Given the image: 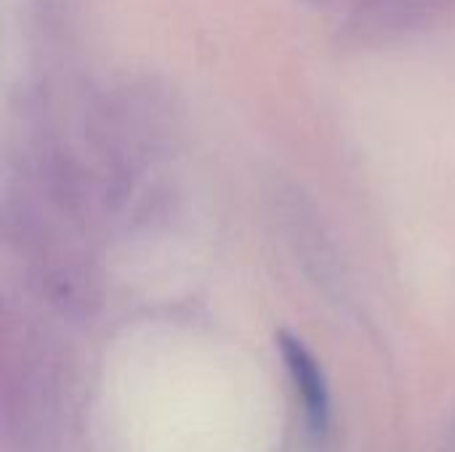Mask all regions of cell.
<instances>
[{
    "label": "cell",
    "mask_w": 455,
    "mask_h": 452,
    "mask_svg": "<svg viewBox=\"0 0 455 452\" xmlns=\"http://www.w3.org/2000/svg\"><path fill=\"white\" fill-rule=\"evenodd\" d=\"M277 346H280L285 370L291 376V384L304 405L309 429L315 434H325L328 424H331V392H328V378H325L317 357L307 349L304 341H299L291 333H280Z\"/></svg>",
    "instance_id": "1"
},
{
    "label": "cell",
    "mask_w": 455,
    "mask_h": 452,
    "mask_svg": "<svg viewBox=\"0 0 455 452\" xmlns=\"http://www.w3.org/2000/svg\"><path fill=\"white\" fill-rule=\"evenodd\" d=\"M309 3H328V0H309Z\"/></svg>",
    "instance_id": "2"
}]
</instances>
